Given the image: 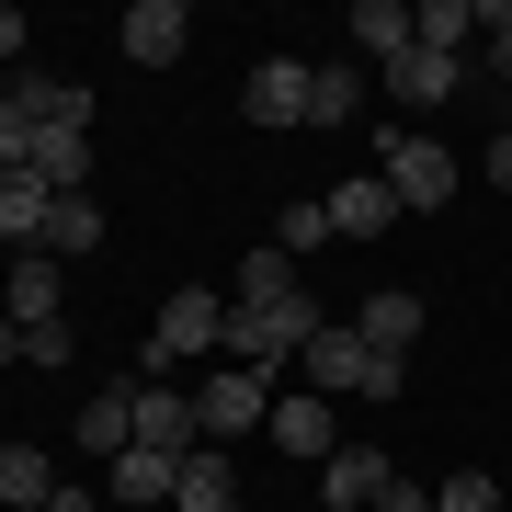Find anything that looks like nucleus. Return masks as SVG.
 Instances as JSON below:
<instances>
[{"label":"nucleus","instance_id":"f257e3e1","mask_svg":"<svg viewBox=\"0 0 512 512\" xmlns=\"http://www.w3.org/2000/svg\"><path fill=\"white\" fill-rule=\"evenodd\" d=\"M296 365H308V387H319V399H399V387H410V365H399V353H365V330H342V319H319Z\"/></svg>","mask_w":512,"mask_h":512},{"label":"nucleus","instance_id":"f03ea898","mask_svg":"<svg viewBox=\"0 0 512 512\" xmlns=\"http://www.w3.org/2000/svg\"><path fill=\"white\" fill-rule=\"evenodd\" d=\"M217 342H228V308H217V296H205V285H183V296H171V308H160V330H148V376L194 365V353H217Z\"/></svg>","mask_w":512,"mask_h":512},{"label":"nucleus","instance_id":"7ed1b4c3","mask_svg":"<svg viewBox=\"0 0 512 512\" xmlns=\"http://www.w3.org/2000/svg\"><path fill=\"white\" fill-rule=\"evenodd\" d=\"M308 330H319V308L296 296V308H228V365H285V353H308Z\"/></svg>","mask_w":512,"mask_h":512},{"label":"nucleus","instance_id":"20e7f679","mask_svg":"<svg viewBox=\"0 0 512 512\" xmlns=\"http://www.w3.org/2000/svg\"><path fill=\"white\" fill-rule=\"evenodd\" d=\"M251 421H274V387H262L251 365H217V376L194 387V433H205V444H239Z\"/></svg>","mask_w":512,"mask_h":512},{"label":"nucleus","instance_id":"39448f33","mask_svg":"<svg viewBox=\"0 0 512 512\" xmlns=\"http://www.w3.org/2000/svg\"><path fill=\"white\" fill-rule=\"evenodd\" d=\"M387 194H399V217L456 194V160H444V137H387Z\"/></svg>","mask_w":512,"mask_h":512},{"label":"nucleus","instance_id":"423d86ee","mask_svg":"<svg viewBox=\"0 0 512 512\" xmlns=\"http://www.w3.org/2000/svg\"><path fill=\"white\" fill-rule=\"evenodd\" d=\"M126 410H137V444H160V456H194V399H183V387H160V376H137L126 387Z\"/></svg>","mask_w":512,"mask_h":512},{"label":"nucleus","instance_id":"0eeeda50","mask_svg":"<svg viewBox=\"0 0 512 512\" xmlns=\"http://www.w3.org/2000/svg\"><path fill=\"white\" fill-rule=\"evenodd\" d=\"M103 490L126 512H171V490H183V456H160V444H126V456L103 467Z\"/></svg>","mask_w":512,"mask_h":512},{"label":"nucleus","instance_id":"6e6552de","mask_svg":"<svg viewBox=\"0 0 512 512\" xmlns=\"http://www.w3.org/2000/svg\"><path fill=\"white\" fill-rule=\"evenodd\" d=\"M114 46H126L137 69H171V57L194 46V12H183V0H137V12H126V35H114Z\"/></svg>","mask_w":512,"mask_h":512},{"label":"nucleus","instance_id":"1a4fd4ad","mask_svg":"<svg viewBox=\"0 0 512 512\" xmlns=\"http://www.w3.org/2000/svg\"><path fill=\"white\" fill-rule=\"evenodd\" d=\"M456 80H467V57H433V46H399V57H387V92H399L410 114L456 103Z\"/></svg>","mask_w":512,"mask_h":512},{"label":"nucleus","instance_id":"9d476101","mask_svg":"<svg viewBox=\"0 0 512 512\" xmlns=\"http://www.w3.org/2000/svg\"><path fill=\"white\" fill-rule=\"evenodd\" d=\"M239 103H251V126H308V69H296V57H262Z\"/></svg>","mask_w":512,"mask_h":512},{"label":"nucleus","instance_id":"9b49d317","mask_svg":"<svg viewBox=\"0 0 512 512\" xmlns=\"http://www.w3.org/2000/svg\"><path fill=\"white\" fill-rule=\"evenodd\" d=\"M171 512H239V467H228V444H194V456H183Z\"/></svg>","mask_w":512,"mask_h":512},{"label":"nucleus","instance_id":"f8f14e48","mask_svg":"<svg viewBox=\"0 0 512 512\" xmlns=\"http://www.w3.org/2000/svg\"><path fill=\"white\" fill-rule=\"evenodd\" d=\"M35 183H46V194H80V183H92V137L35 114Z\"/></svg>","mask_w":512,"mask_h":512},{"label":"nucleus","instance_id":"ddd939ff","mask_svg":"<svg viewBox=\"0 0 512 512\" xmlns=\"http://www.w3.org/2000/svg\"><path fill=\"white\" fill-rule=\"evenodd\" d=\"M0 319L57 330V262H46V251H23V262H12V285H0Z\"/></svg>","mask_w":512,"mask_h":512},{"label":"nucleus","instance_id":"4468645a","mask_svg":"<svg viewBox=\"0 0 512 512\" xmlns=\"http://www.w3.org/2000/svg\"><path fill=\"white\" fill-rule=\"evenodd\" d=\"M387 478H399V467H387L376 444H342V456H330V512H376Z\"/></svg>","mask_w":512,"mask_h":512},{"label":"nucleus","instance_id":"2eb2a0df","mask_svg":"<svg viewBox=\"0 0 512 512\" xmlns=\"http://www.w3.org/2000/svg\"><path fill=\"white\" fill-rule=\"evenodd\" d=\"M376 228H399V194H387V171H376V183H342V194H330V239H376Z\"/></svg>","mask_w":512,"mask_h":512},{"label":"nucleus","instance_id":"dca6fc26","mask_svg":"<svg viewBox=\"0 0 512 512\" xmlns=\"http://www.w3.org/2000/svg\"><path fill=\"white\" fill-rule=\"evenodd\" d=\"M467 35H478V0H421L410 12V46H433V57H467Z\"/></svg>","mask_w":512,"mask_h":512},{"label":"nucleus","instance_id":"f3484780","mask_svg":"<svg viewBox=\"0 0 512 512\" xmlns=\"http://www.w3.org/2000/svg\"><path fill=\"white\" fill-rule=\"evenodd\" d=\"M46 217H57V194L35 171H0V239H46Z\"/></svg>","mask_w":512,"mask_h":512},{"label":"nucleus","instance_id":"a211bd4d","mask_svg":"<svg viewBox=\"0 0 512 512\" xmlns=\"http://www.w3.org/2000/svg\"><path fill=\"white\" fill-rule=\"evenodd\" d=\"M0 501H12V512H46L57 501V467L35 456V444H0Z\"/></svg>","mask_w":512,"mask_h":512},{"label":"nucleus","instance_id":"6ab92c4d","mask_svg":"<svg viewBox=\"0 0 512 512\" xmlns=\"http://www.w3.org/2000/svg\"><path fill=\"white\" fill-rule=\"evenodd\" d=\"M274 444L285 456H342L330 444V399H274Z\"/></svg>","mask_w":512,"mask_h":512},{"label":"nucleus","instance_id":"aec40b11","mask_svg":"<svg viewBox=\"0 0 512 512\" xmlns=\"http://www.w3.org/2000/svg\"><path fill=\"white\" fill-rule=\"evenodd\" d=\"M239 308H296V262L274 251V239H262L251 262H239Z\"/></svg>","mask_w":512,"mask_h":512},{"label":"nucleus","instance_id":"412c9836","mask_svg":"<svg viewBox=\"0 0 512 512\" xmlns=\"http://www.w3.org/2000/svg\"><path fill=\"white\" fill-rule=\"evenodd\" d=\"M342 35H353V46H365L376 69H387V57L410 46V12H399V0H353V23H342Z\"/></svg>","mask_w":512,"mask_h":512},{"label":"nucleus","instance_id":"4be33fe9","mask_svg":"<svg viewBox=\"0 0 512 512\" xmlns=\"http://www.w3.org/2000/svg\"><path fill=\"white\" fill-rule=\"evenodd\" d=\"M353 103H365V69H353V57H330V69H308V126H342Z\"/></svg>","mask_w":512,"mask_h":512},{"label":"nucleus","instance_id":"5701e85b","mask_svg":"<svg viewBox=\"0 0 512 512\" xmlns=\"http://www.w3.org/2000/svg\"><path fill=\"white\" fill-rule=\"evenodd\" d=\"M80 444H92L103 467H114V456L137 444V410H126V387H114V399H80Z\"/></svg>","mask_w":512,"mask_h":512},{"label":"nucleus","instance_id":"b1692460","mask_svg":"<svg viewBox=\"0 0 512 512\" xmlns=\"http://www.w3.org/2000/svg\"><path fill=\"white\" fill-rule=\"evenodd\" d=\"M365 353H410V330H421V296H365Z\"/></svg>","mask_w":512,"mask_h":512},{"label":"nucleus","instance_id":"393cba45","mask_svg":"<svg viewBox=\"0 0 512 512\" xmlns=\"http://www.w3.org/2000/svg\"><path fill=\"white\" fill-rule=\"evenodd\" d=\"M103 239V205L92 194H57V217H46V251H92Z\"/></svg>","mask_w":512,"mask_h":512},{"label":"nucleus","instance_id":"a878e982","mask_svg":"<svg viewBox=\"0 0 512 512\" xmlns=\"http://www.w3.org/2000/svg\"><path fill=\"white\" fill-rule=\"evenodd\" d=\"M0 171H35V103L0 92Z\"/></svg>","mask_w":512,"mask_h":512},{"label":"nucleus","instance_id":"bb28decb","mask_svg":"<svg viewBox=\"0 0 512 512\" xmlns=\"http://www.w3.org/2000/svg\"><path fill=\"white\" fill-rule=\"evenodd\" d=\"M433 512H501V478H478V467H456V478H444V490H433Z\"/></svg>","mask_w":512,"mask_h":512},{"label":"nucleus","instance_id":"cd10ccee","mask_svg":"<svg viewBox=\"0 0 512 512\" xmlns=\"http://www.w3.org/2000/svg\"><path fill=\"white\" fill-rule=\"evenodd\" d=\"M319 239H330V205H285V228H274V251L296 262V251H319Z\"/></svg>","mask_w":512,"mask_h":512},{"label":"nucleus","instance_id":"c85d7f7f","mask_svg":"<svg viewBox=\"0 0 512 512\" xmlns=\"http://www.w3.org/2000/svg\"><path fill=\"white\" fill-rule=\"evenodd\" d=\"M478 46H490V69L512 80V0H478Z\"/></svg>","mask_w":512,"mask_h":512},{"label":"nucleus","instance_id":"c756f323","mask_svg":"<svg viewBox=\"0 0 512 512\" xmlns=\"http://www.w3.org/2000/svg\"><path fill=\"white\" fill-rule=\"evenodd\" d=\"M376 512H433V490H410V478H387V490H376Z\"/></svg>","mask_w":512,"mask_h":512},{"label":"nucleus","instance_id":"7c9ffc66","mask_svg":"<svg viewBox=\"0 0 512 512\" xmlns=\"http://www.w3.org/2000/svg\"><path fill=\"white\" fill-rule=\"evenodd\" d=\"M0 57H23V12H12V0H0Z\"/></svg>","mask_w":512,"mask_h":512},{"label":"nucleus","instance_id":"2f4dec72","mask_svg":"<svg viewBox=\"0 0 512 512\" xmlns=\"http://www.w3.org/2000/svg\"><path fill=\"white\" fill-rule=\"evenodd\" d=\"M0 365H23V319H0Z\"/></svg>","mask_w":512,"mask_h":512},{"label":"nucleus","instance_id":"473e14b6","mask_svg":"<svg viewBox=\"0 0 512 512\" xmlns=\"http://www.w3.org/2000/svg\"><path fill=\"white\" fill-rule=\"evenodd\" d=\"M490 183H501V194H512V137H501V148H490Z\"/></svg>","mask_w":512,"mask_h":512},{"label":"nucleus","instance_id":"72a5a7b5","mask_svg":"<svg viewBox=\"0 0 512 512\" xmlns=\"http://www.w3.org/2000/svg\"><path fill=\"white\" fill-rule=\"evenodd\" d=\"M501 137H512V126H501Z\"/></svg>","mask_w":512,"mask_h":512}]
</instances>
